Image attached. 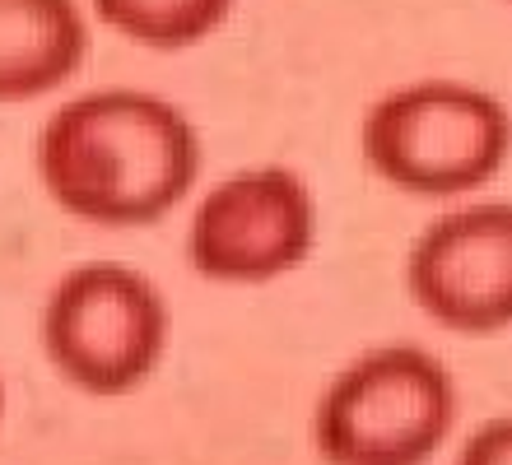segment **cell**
Returning <instances> with one entry per match:
<instances>
[{
    "label": "cell",
    "mask_w": 512,
    "mask_h": 465,
    "mask_svg": "<svg viewBox=\"0 0 512 465\" xmlns=\"http://www.w3.org/2000/svg\"><path fill=\"white\" fill-rule=\"evenodd\" d=\"M457 465H512V414L471 428V438L457 452Z\"/></svg>",
    "instance_id": "cell-9"
},
{
    "label": "cell",
    "mask_w": 512,
    "mask_h": 465,
    "mask_svg": "<svg viewBox=\"0 0 512 465\" xmlns=\"http://www.w3.org/2000/svg\"><path fill=\"white\" fill-rule=\"evenodd\" d=\"M89 42L94 28L80 0H0V107L70 84Z\"/></svg>",
    "instance_id": "cell-7"
},
{
    "label": "cell",
    "mask_w": 512,
    "mask_h": 465,
    "mask_svg": "<svg viewBox=\"0 0 512 465\" xmlns=\"http://www.w3.org/2000/svg\"><path fill=\"white\" fill-rule=\"evenodd\" d=\"M0 414H5V382H0Z\"/></svg>",
    "instance_id": "cell-10"
},
{
    "label": "cell",
    "mask_w": 512,
    "mask_h": 465,
    "mask_svg": "<svg viewBox=\"0 0 512 465\" xmlns=\"http://www.w3.org/2000/svg\"><path fill=\"white\" fill-rule=\"evenodd\" d=\"M461 414L457 377L424 345L354 354L312 405V447L326 465H429Z\"/></svg>",
    "instance_id": "cell-3"
},
{
    "label": "cell",
    "mask_w": 512,
    "mask_h": 465,
    "mask_svg": "<svg viewBox=\"0 0 512 465\" xmlns=\"http://www.w3.org/2000/svg\"><path fill=\"white\" fill-rule=\"evenodd\" d=\"M359 154L405 196L471 200L508 168L512 112L494 89L471 80H410L368 103Z\"/></svg>",
    "instance_id": "cell-2"
},
{
    "label": "cell",
    "mask_w": 512,
    "mask_h": 465,
    "mask_svg": "<svg viewBox=\"0 0 512 465\" xmlns=\"http://www.w3.org/2000/svg\"><path fill=\"white\" fill-rule=\"evenodd\" d=\"M94 19L145 52H191L233 19L238 0H89Z\"/></svg>",
    "instance_id": "cell-8"
},
{
    "label": "cell",
    "mask_w": 512,
    "mask_h": 465,
    "mask_svg": "<svg viewBox=\"0 0 512 465\" xmlns=\"http://www.w3.org/2000/svg\"><path fill=\"white\" fill-rule=\"evenodd\" d=\"M508 5H512V0H508Z\"/></svg>",
    "instance_id": "cell-11"
},
{
    "label": "cell",
    "mask_w": 512,
    "mask_h": 465,
    "mask_svg": "<svg viewBox=\"0 0 512 465\" xmlns=\"http://www.w3.org/2000/svg\"><path fill=\"white\" fill-rule=\"evenodd\" d=\"M322 238V205L308 177L284 163L233 168L187 214V266L224 289H266L308 266Z\"/></svg>",
    "instance_id": "cell-5"
},
{
    "label": "cell",
    "mask_w": 512,
    "mask_h": 465,
    "mask_svg": "<svg viewBox=\"0 0 512 465\" xmlns=\"http://www.w3.org/2000/svg\"><path fill=\"white\" fill-rule=\"evenodd\" d=\"M33 163L61 214L89 228H149L191 200L205 145L182 103L112 84L75 93L42 121Z\"/></svg>",
    "instance_id": "cell-1"
},
{
    "label": "cell",
    "mask_w": 512,
    "mask_h": 465,
    "mask_svg": "<svg viewBox=\"0 0 512 465\" xmlns=\"http://www.w3.org/2000/svg\"><path fill=\"white\" fill-rule=\"evenodd\" d=\"M410 303L452 335L512 326V200H452L405 252Z\"/></svg>",
    "instance_id": "cell-6"
},
{
    "label": "cell",
    "mask_w": 512,
    "mask_h": 465,
    "mask_svg": "<svg viewBox=\"0 0 512 465\" xmlns=\"http://www.w3.org/2000/svg\"><path fill=\"white\" fill-rule=\"evenodd\" d=\"M38 335L56 377L94 400H122L159 372L173 340V312L145 270L84 261L52 284Z\"/></svg>",
    "instance_id": "cell-4"
}]
</instances>
